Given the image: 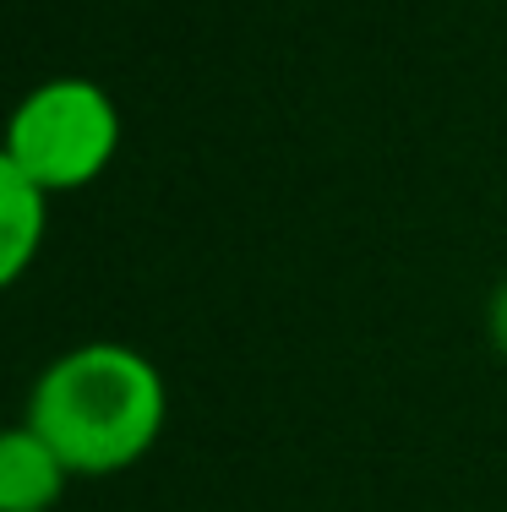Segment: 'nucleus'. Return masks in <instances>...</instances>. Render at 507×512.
<instances>
[{
  "mask_svg": "<svg viewBox=\"0 0 507 512\" xmlns=\"http://www.w3.org/2000/svg\"><path fill=\"white\" fill-rule=\"evenodd\" d=\"M71 480L66 458L28 420L0 425V512H55Z\"/></svg>",
  "mask_w": 507,
  "mask_h": 512,
  "instance_id": "3",
  "label": "nucleus"
},
{
  "mask_svg": "<svg viewBox=\"0 0 507 512\" xmlns=\"http://www.w3.org/2000/svg\"><path fill=\"white\" fill-rule=\"evenodd\" d=\"M50 235V191L28 180V169L0 148V289H11L44 251Z\"/></svg>",
  "mask_w": 507,
  "mask_h": 512,
  "instance_id": "4",
  "label": "nucleus"
},
{
  "mask_svg": "<svg viewBox=\"0 0 507 512\" xmlns=\"http://www.w3.org/2000/svg\"><path fill=\"white\" fill-rule=\"evenodd\" d=\"M22 420L66 458L82 480L126 474L159 447L169 420L164 371L120 338L71 344L39 371Z\"/></svg>",
  "mask_w": 507,
  "mask_h": 512,
  "instance_id": "1",
  "label": "nucleus"
},
{
  "mask_svg": "<svg viewBox=\"0 0 507 512\" xmlns=\"http://www.w3.org/2000/svg\"><path fill=\"white\" fill-rule=\"evenodd\" d=\"M486 333H491V344H497V355L507 360V278L491 289V300H486Z\"/></svg>",
  "mask_w": 507,
  "mask_h": 512,
  "instance_id": "5",
  "label": "nucleus"
},
{
  "mask_svg": "<svg viewBox=\"0 0 507 512\" xmlns=\"http://www.w3.org/2000/svg\"><path fill=\"white\" fill-rule=\"evenodd\" d=\"M120 104L93 77H44L17 99L0 126V148L28 169V180L50 197L88 191L110 175L120 153Z\"/></svg>",
  "mask_w": 507,
  "mask_h": 512,
  "instance_id": "2",
  "label": "nucleus"
}]
</instances>
